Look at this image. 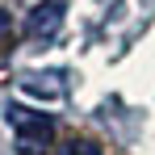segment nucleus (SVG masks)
I'll return each instance as SVG.
<instances>
[{
    "label": "nucleus",
    "instance_id": "1",
    "mask_svg": "<svg viewBox=\"0 0 155 155\" xmlns=\"http://www.w3.org/2000/svg\"><path fill=\"white\" fill-rule=\"evenodd\" d=\"M8 126H13V138H17V147L25 155L46 151L51 138H54V122H51V113H42V109L8 105Z\"/></svg>",
    "mask_w": 155,
    "mask_h": 155
},
{
    "label": "nucleus",
    "instance_id": "2",
    "mask_svg": "<svg viewBox=\"0 0 155 155\" xmlns=\"http://www.w3.org/2000/svg\"><path fill=\"white\" fill-rule=\"evenodd\" d=\"M59 25H63V0H46V4H38V8L25 17V34L34 38V42L54 38V34H59Z\"/></svg>",
    "mask_w": 155,
    "mask_h": 155
},
{
    "label": "nucleus",
    "instance_id": "3",
    "mask_svg": "<svg viewBox=\"0 0 155 155\" xmlns=\"http://www.w3.org/2000/svg\"><path fill=\"white\" fill-rule=\"evenodd\" d=\"M51 76H25L21 80V92H29V97H46V101H54V97H63V88L59 84H46Z\"/></svg>",
    "mask_w": 155,
    "mask_h": 155
},
{
    "label": "nucleus",
    "instance_id": "4",
    "mask_svg": "<svg viewBox=\"0 0 155 155\" xmlns=\"http://www.w3.org/2000/svg\"><path fill=\"white\" fill-rule=\"evenodd\" d=\"M54 155H101V147H97V143H88V138H67Z\"/></svg>",
    "mask_w": 155,
    "mask_h": 155
},
{
    "label": "nucleus",
    "instance_id": "5",
    "mask_svg": "<svg viewBox=\"0 0 155 155\" xmlns=\"http://www.w3.org/2000/svg\"><path fill=\"white\" fill-rule=\"evenodd\" d=\"M13 38V17H8V8H0V42H8Z\"/></svg>",
    "mask_w": 155,
    "mask_h": 155
}]
</instances>
